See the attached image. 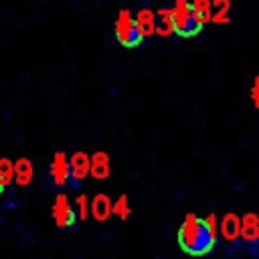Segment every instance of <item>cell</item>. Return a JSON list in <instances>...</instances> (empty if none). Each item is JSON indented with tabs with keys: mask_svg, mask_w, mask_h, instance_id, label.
Listing matches in <instances>:
<instances>
[{
	"mask_svg": "<svg viewBox=\"0 0 259 259\" xmlns=\"http://www.w3.org/2000/svg\"><path fill=\"white\" fill-rule=\"evenodd\" d=\"M176 241L186 255H208L217 245V219L212 214L202 219L194 212H188L178 227Z\"/></svg>",
	"mask_w": 259,
	"mask_h": 259,
	"instance_id": "6da1fadb",
	"label": "cell"
},
{
	"mask_svg": "<svg viewBox=\"0 0 259 259\" xmlns=\"http://www.w3.org/2000/svg\"><path fill=\"white\" fill-rule=\"evenodd\" d=\"M170 20H172V32L180 38H192L196 36L204 22L196 16L192 0H174L170 6Z\"/></svg>",
	"mask_w": 259,
	"mask_h": 259,
	"instance_id": "7a4b0ae2",
	"label": "cell"
},
{
	"mask_svg": "<svg viewBox=\"0 0 259 259\" xmlns=\"http://www.w3.org/2000/svg\"><path fill=\"white\" fill-rule=\"evenodd\" d=\"M113 34H115V40L125 49H136L146 38V34L142 32L136 16L127 8H121L117 12V18H115V24H113Z\"/></svg>",
	"mask_w": 259,
	"mask_h": 259,
	"instance_id": "3957f363",
	"label": "cell"
},
{
	"mask_svg": "<svg viewBox=\"0 0 259 259\" xmlns=\"http://www.w3.org/2000/svg\"><path fill=\"white\" fill-rule=\"evenodd\" d=\"M51 217L59 229H71V227H75V223L79 219L77 208L69 202L67 194H63V192L55 196L53 206H51Z\"/></svg>",
	"mask_w": 259,
	"mask_h": 259,
	"instance_id": "277c9868",
	"label": "cell"
},
{
	"mask_svg": "<svg viewBox=\"0 0 259 259\" xmlns=\"http://www.w3.org/2000/svg\"><path fill=\"white\" fill-rule=\"evenodd\" d=\"M49 178L55 188H63L71 182V160L65 152H55L51 166H49Z\"/></svg>",
	"mask_w": 259,
	"mask_h": 259,
	"instance_id": "5b68a950",
	"label": "cell"
},
{
	"mask_svg": "<svg viewBox=\"0 0 259 259\" xmlns=\"http://www.w3.org/2000/svg\"><path fill=\"white\" fill-rule=\"evenodd\" d=\"M69 160H71V184L79 186L91 174V158L85 152H75Z\"/></svg>",
	"mask_w": 259,
	"mask_h": 259,
	"instance_id": "8992f818",
	"label": "cell"
},
{
	"mask_svg": "<svg viewBox=\"0 0 259 259\" xmlns=\"http://www.w3.org/2000/svg\"><path fill=\"white\" fill-rule=\"evenodd\" d=\"M89 212L95 221H105L113 214V202L107 194H95L89 204Z\"/></svg>",
	"mask_w": 259,
	"mask_h": 259,
	"instance_id": "52a82bcc",
	"label": "cell"
},
{
	"mask_svg": "<svg viewBox=\"0 0 259 259\" xmlns=\"http://www.w3.org/2000/svg\"><path fill=\"white\" fill-rule=\"evenodd\" d=\"M219 231H221V235H223L225 241H237L241 237V219L235 212H227L221 219Z\"/></svg>",
	"mask_w": 259,
	"mask_h": 259,
	"instance_id": "ba28073f",
	"label": "cell"
},
{
	"mask_svg": "<svg viewBox=\"0 0 259 259\" xmlns=\"http://www.w3.org/2000/svg\"><path fill=\"white\" fill-rule=\"evenodd\" d=\"M241 239L245 243H259V217L255 212H247L241 219Z\"/></svg>",
	"mask_w": 259,
	"mask_h": 259,
	"instance_id": "9c48e42d",
	"label": "cell"
},
{
	"mask_svg": "<svg viewBox=\"0 0 259 259\" xmlns=\"http://www.w3.org/2000/svg\"><path fill=\"white\" fill-rule=\"evenodd\" d=\"M32 176H34V168H32L30 160L20 158L14 162V180L18 186H28L32 182Z\"/></svg>",
	"mask_w": 259,
	"mask_h": 259,
	"instance_id": "30bf717a",
	"label": "cell"
},
{
	"mask_svg": "<svg viewBox=\"0 0 259 259\" xmlns=\"http://www.w3.org/2000/svg\"><path fill=\"white\" fill-rule=\"evenodd\" d=\"M91 176L97 180L109 176V156L105 152H95L91 156Z\"/></svg>",
	"mask_w": 259,
	"mask_h": 259,
	"instance_id": "8fae6325",
	"label": "cell"
},
{
	"mask_svg": "<svg viewBox=\"0 0 259 259\" xmlns=\"http://www.w3.org/2000/svg\"><path fill=\"white\" fill-rule=\"evenodd\" d=\"M136 20H138V24H140V28H142V32H144L146 36L156 30V14H154L152 10H148V8L140 10L138 16H136Z\"/></svg>",
	"mask_w": 259,
	"mask_h": 259,
	"instance_id": "7c38bea8",
	"label": "cell"
},
{
	"mask_svg": "<svg viewBox=\"0 0 259 259\" xmlns=\"http://www.w3.org/2000/svg\"><path fill=\"white\" fill-rule=\"evenodd\" d=\"M192 6H194V12L196 16L202 20V22H208L212 18V0H192Z\"/></svg>",
	"mask_w": 259,
	"mask_h": 259,
	"instance_id": "4fadbf2b",
	"label": "cell"
},
{
	"mask_svg": "<svg viewBox=\"0 0 259 259\" xmlns=\"http://www.w3.org/2000/svg\"><path fill=\"white\" fill-rule=\"evenodd\" d=\"M113 214H115L117 219H121V221H125V219L132 214V208H130V202H127V196H125V194H121V196L113 202Z\"/></svg>",
	"mask_w": 259,
	"mask_h": 259,
	"instance_id": "5bb4252c",
	"label": "cell"
},
{
	"mask_svg": "<svg viewBox=\"0 0 259 259\" xmlns=\"http://www.w3.org/2000/svg\"><path fill=\"white\" fill-rule=\"evenodd\" d=\"M0 180L4 182V186L14 180V164L8 158H0Z\"/></svg>",
	"mask_w": 259,
	"mask_h": 259,
	"instance_id": "9a60e30c",
	"label": "cell"
},
{
	"mask_svg": "<svg viewBox=\"0 0 259 259\" xmlns=\"http://www.w3.org/2000/svg\"><path fill=\"white\" fill-rule=\"evenodd\" d=\"M77 214H79V221H85L87 214H89V204H87V196L85 194L77 196Z\"/></svg>",
	"mask_w": 259,
	"mask_h": 259,
	"instance_id": "2e32d148",
	"label": "cell"
},
{
	"mask_svg": "<svg viewBox=\"0 0 259 259\" xmlns=\"http://www.w3.org/2000/svg\"><path fill=\"white\" fill-rule=\"evenodd\" d=\"M251 101H253V105L259 109V75L255 77V81H253V85H251Z\"/></svg>",
	"mask_w": 259,
	"mask_h": 259,
	"instance_id": "e0dca14e",
	"label": "cell"
},
{
	"mask_svg": "<svg viewBox=\"0 0 259 259\" xmlns=\"http://www.w3.org/2000/svg\"><path fill=\"white\" fill-rule=\"evenodd\" d=\"M4 188H6V186H4V182L0 180V194H2V190H4Z\"/></svg>",
	"mask_w": 259,
	"mask_h": 259,
	"instance_id": "ac0fdd59",
	"label": "cell"
}]
</instances>
